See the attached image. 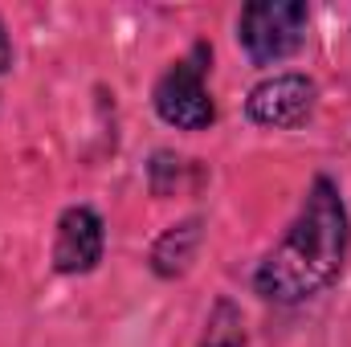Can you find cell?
I'll return each mask as SVG.
<instances>
[{
  "label": "cell",
  "mask_w": 351,
  "mask_h": 347,
  "mask_svg": "<svg viewBox=\"0 0 351 347\" xmlns=\"http://www.w3.org/2000/svg\"><path fill=\"white\" fill-rule=\"evenodd\" d=\"M200 347H245V315L237 311L233 298H217V307L204 323Z\"/></svg>",
  "instance_id": "52a82bcc"
},
{
  "label": "cell",
  "mask_w": 351,
  "mask_h": 347,
  "mask_svg": "<svg viewBox=\"0 0 351 347\" xmlns=\"http://www.w3.org/2000/svg\"><path fill=\"white\" fill-rule=\"evenodd\" d=\"M12 70V45H8V33H4V21H0V78Z\"/></svg>",
  "instance_id": "ba28073f"
},
{
  "label": "cell",
  "mask_w": 351,
  "mask_h": 347,
  "mask_svg": "<svg viewBox=\"0 0 351 347\" xmlns=\"http://www.w3.org/2000/svg\"><path fill=\"white\" fill-rule=\"evenodd\" d=\"M208 62H213V49L204 41H196L172 70L156 82L152 106H156V115L168 127H176V131H204V127H213L217 106H213V94L204 86Z\"/></svg>",
  "instance_id": "3957f363"
},
{
  "label": "cell",
  "mask_w": 351,
  "mask_h": 347,
  "mask_svg": "<svg viewBox=\"0 0 351 347\" xmlns=\"http://www.w3.org/2000/svg\"><path fill=\"white\" fill-rule=\"evenodd\" d=\"M200 237H204V221L200 217H188L172 225L156 246H152V270L160 278H180L188 274V265L196 261V250H200Z\"/></svg>",
  "instance_id": "8992f818"
},
{
  "label": "cell",
  "mask_w": 351,
  "mask_h": 347,
  "mask_svg": "<svg viewBox=\"0 0 351 347\" xmlns=\"http://www.w3.org/2000/svg\"><path fill=\"white\" fill-rule=\"evenodd\" d=\"M311 12L302 0H250L237 16V41L254 66H278L306 41Z\"/></svg>",
  "instance_id": "7a4b0ae2"
},
{
  "label": "cell",
  "mask_w": 351,
  "mask_h": 347,
  "mask_svg": "<svg viewBox=\"0 0 351 347\" xmlns=\"http://www.w3.org/2000/svg\"><path fill=\"white\" fill-rule=\"evenodd\" d=\"M315 98H319V86L306 74H274V78H265V82H258V86L250 90L245 115L258 127L290 131V127H298V123L311 119Z\"/></svg>",
  "instance_id": "277c9868"
},
{
  "label": "cell",
  "mask_w": 351,
  "mask_h": 347,
  "mask_svg": "<svg viewBox=\"0 0 351 347\" xmlns=\"http://www.w3.org/2000/svg\"><path fill=\"white\" fill-rule=\"evenodd\" d=\"M351 250V217L343 192L331 176H315L306 200L282 241L269 250L254 274V290L265 302L298 307L323 294L339 274Z\"/></svg>",
  "instance_id": "6da1fadb"
},
{
  "label": "cell",
  "mask_w": 351,
  "mask_h": 347,
  "mask_svg": "<svg viewBox=\"0 0 351 347\" xmlns=\"http://www.w3.org/2000/svg\"><path fill=\"white\" fill-rule=\"evenodd\" d=\"M106 250V225L90 204H70L58 217L53 233V270L58 274H90Z\"/></svg>",
  "instance_id": "5b68a950"
}]
</instances>
